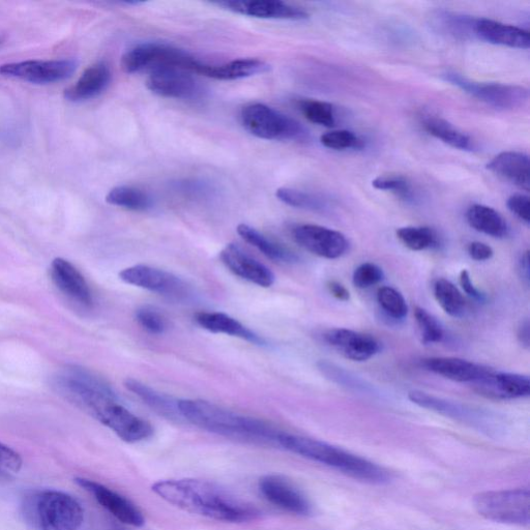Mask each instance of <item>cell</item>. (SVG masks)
<instances>
[{
    "instance_id": "obj_40",
    "label": "cell",
    "mask_w": 530,
    "mask_h": 530,
    "mask_svg": "<svg viewBox=\"0 0 530 530\" xmlns=\"http://www.w3.org/2000/svg\"><path fill=\"white\" fill-rule=\"evenodd\" d=\"M323 146L334 151L361 149L363 140L355 133L347 130H338L323 134L320 138Z\"/></svg>"
},
{
    "instance_id": "obj_27",
    "label": "cell",
    "mask_w": 530,
    "mask_h": 530,
    "mask_svg": "<svg viewBox=\"0 0 530 530\" xmlns=\"http://www.w3.org/2000/svg\"><path fill=\"white\" fill-rule=\"evenodd\" d=\"M270 66L255 58H241L219 66H210L198 63L195 73L216 80H239L258 74L267 73Z\"/></svg>"
},
{
    "instance_id": "obj_34",
    "label": "cell",
    "mask_w": 530,
    "mask_h": 530,
    "mask_svg": "<svg viewBox=\"0 0 530 530\" xmlns=\"http://www.w3.org/2000/svg\"><path fill=\"white\" fill-rule=\"evenodd\" d=\"M397 238L411 251H424L438 246L437 234L429 227H402L397 230Z\"/></svg>"
},
{
    "instance_id": "obj_20",
    "label": "cell",
    "mask_w": 530,
    "mask_h": 530,
    "mask_svg": "<svg viewBox=\"0 0 530 530\" xmlns=\"http://www.w3.org/2000/svg\"><path fill=\"white\" fill-rule=\"evenodd\" d=\"M408 398L420 407L437 412V414L469 424L480 430L490 429L487 417L482 412L471 409L456 402L444 400L421 391H411Z\"/></svg>"
},
{
    "instance_id": "obj_4",
    "label": "cell",
    "mask_w": 530,
    "mask_h": 530,
    "mask_svg": "<svg viewBox=\"0 0 530 530\" xmlns=\"http://www.w3.org/2000/svg\"><path fill=\"white\" fill-rule=\"evenodd\" d=\"M25 515L36 530H79L84 521V510L69 493L44 490L29 496Z\"/></svg>"
},
{
    "instance_id": "obj_32",
    "label": "cell",
    "mask_w": 530,
    "mask_h": 530,
    "mask_svg": "<svg viewBox=\"0 0 530 530\" xmlns=\"http://www.w3.org/2000/svg\"><path fill=\"white\" fill-rule=\"evenodd\" d=\"M106 202L134 212H144L152 208L153 202L149 195L143 191L128 187H115L106 196Z\"/></svg>"
},
{
    "instance_id": "obj_43",
    "label": "cell",
    "mask_w": 530,
    "mask_h": 530,
    "mask_svg": "<svg viewBox=\"0 0 530 530\" xmlns=\"http://www.w3.org/2000/svg\"><path fill=\"white\" fill-rule=\"evenodd\" d=\"M384 277V272L378 265L366 262L361 264L353 273L352 282L357 288L367 289L384 280Z\"/></svg>"
},
{
    "instance_id": "obj_46",
    "label": "cell",
    "mask_w": 530,
    "mask_h": 530,
    "mask_svg": "<svg viewBox=\"0 0 530 530\" xmlns=\"http://www.w3.org/2000/svg\"><path fill=\"white\" fill-rule=\"evenodd\" d=\"M467 251L470 258H473L476 261L490 260L494 254L490 246L481 242L470 243Z\"/></svg>"
},
{
    "instance_id": "obj_38",
    "label": "cell",
    "mask_w": 530,
    "mask_h": 530,
    "mask_svg": "<svg viewBox=\"0 0 530 530\" xmlns=\"http://www.w3.org/2000/svg\"><path fill=\"white\" fill-rule=\"evenodd\" d=\"M377 302L381 309L394 319H403L408 313L406 300L395 288L381 287L377 292Z\"/></svg>"
},
{
    "instance_id": "obj_6",
    "label": "cell",
    "mask_w": 530,
    "mask_h": 530,
    "mask_svg": "<svg viewBox=\"0 0 530 530\" xmlns=\"http://www.w3.org/2000/svg\"><path fill=\"white\" fill-rule=\"evenodd\" d=\"M128 444H137L154 434L153 426L125 407L117 396L102 397L85 409Z\"/></svg>"
},
{
    "instance_id": "obj_9",
    "label": "cell",
    "mask_w": 530,
    "mask_h": 530,
    "mask_svg": "<svg viewBox=\"0 0 530 530\" xmlns=\"http://www.w3.org/2000/svg\"><path fill=\"white\" fill-rule=\"evenodd\" d=\"M444 77L466 94L498 110L523 108L529 99L528 90L522 86L476 82L456 73H447Z\"/></svg>"
},
{
    "instance_id": "obj_47",
    "label": "cell",
    "mask_w": 530,
    "mask_h": 530,
    "mask_svg": "<svg viewBox=\"0 0 530 530\" xmlns=\"http://www.w3.org/2000/svg\"><path fill=\"white\" fill-rule=\"evenodd\" d=\"M459 282L462 289L468 294L470 298H473L477 301H484V294H482L471 281L470 275L466 270H463L460 273Z\"/></svg>"
},
{
    "instance_id": "obj_17",
    "label": "cell",
    "mask_w": 530,
    "mask_h": 530,
    "mask_svg": "<svg viewBox=\"0 0 530 530\" xmlns=\"http://www.w3.org/2000/svg\"><path fill=\"white\" fill-rule=\"evenodd\" d=\"M259 490L274 506L300 516L309 515L311 506L306 496L291 483L279 476H267L260 480Z\"/></svg>"
},
{
    "instance_id": "obj_44",
    "label": "cell",
    "mask_w": 530,
    "mask_h": 530,
    "mask_svg": "<svg viewBox=\"0 0 530 530\" xmlns=\"http://www.w3.org/2000/svg\"><path fill=\"white\" fill-rule=\"evenodd\" d=\"M508 209L522 222L529 225L530 202L529 197L523 194H515L508 199Z\"/></svg>"
},
{
    "instance_id": "obj_7",
    "label": "cell",
    "mask_w": 530,
    "mask_h": 530,
    "mask_svg": "<svg viewBox=\"0 0 530 530\" xmlns=\"http://www.w3.org/2000/svg\"><path fill=\"white\" fill-rule=\"evenodd\" d=\"M477 512L487 520L518 526L530 521V493L528 489L490 491L475 496Z\"/></svg>"
},
{
    "instance_id": "obj_26",
    "label": "cell",
    "mask_w": 530,
    "mask_h": 530,
    "mask_svg": "<svg viewBox=\"0 0 530 530\" xmlns=\"http://www.w3.org/2000/svg\"><path fill=\"white\" fill-rule=\"evenodd\" d=\"M487 169L526 192L530 189L529 158L524 153L499 154L487 164Z\"/></svg>"
},
{
    "instance_id": "obj_23",
    "label": "cell",
    "mask_w": 530,
    "mask_h": 530,
    "mask_svg": "<svg viewBox=\"0 0 530 530\" xmlns=\"http://www.w3.org/2000/svg\"><path fill=\"white\" fill-rule=\"evenodd\" d=\"M423 366L439 376L473 385L492 371L482 365L458 358H430L424 360Z\"/></svg>"
},
{
    "instance_id": "obj_31",
    "label": "cell",
    "mask_w": 530,
    "mask_h": 530,
    "mask_svg": "<svg viewBox=\"0 0 530 530\" xmlns=\"http://www.w3.org/2000/svg\"><path fill=\"white\" fill-rule=\"evenodd\" d=\"M423 126L430 135L454 147V149L465 152L476 150L473 139L440 117L432 115L425 117Z\"/></svg>"
},
{
    "instance_id": "obj_37",
    "label": "cell",
    "mask_w": 530,
    "mask_h": 530,
    "mask_svg": "<svg viewBox=\"0 0 530 530\" xmlns=\"http://www.w3.org/2000/svg\"><path fill=\"white\" fill-rule=\"evenodd\" d=\"M439 27L449 35L456 38L466 39L475 37L474 27L476 19L451 13H443L437 16Z\"/></svg>"
},
{
    "instance_id": "obj_3",
    "label": "cell",
    "mask_w": 530,
    "mask_h": 530,
    "mask_svg": "<svg viewBox=\"0 0 530 530\" xmlns=\"http://www.w3.org/2000/svg\"><path fill=\"white\" fill-rule=\"evenodd\" d=\"M278 445L293 454L329 466L341 474L364 483L384 485L391 480L385 468L316 439L282 432Z\"/></svg>"
},
{
    "instance_id": "obj_12",
    "label": "cell",
    "mask_w": 530,
    "mask_h": 530,
    "mask_svg": "<svg viewBox=\"0 0 530 530\" xmlns=\"http://www.w3.org/2000/svg\"><path fill=\"white\" fill-rule=\"evenodd\" d=\"M292 237L308 252L326 259H338L345 255L349 243L339 231L312 224L293 228Z\"/></svg>"
},
{
    "instance_id": "obj_24",
    "label": "cell",
    "mask_w": 530,
    "mask_h": 530,
    "mask_svg": "<svg viewBox=\"0 0 530 530\" xmlns=\"http://www.w3.org/2000/svg\"><path fill=\"white\" fill-rule=\"evenodd\" d=\"M111 81V71L105 63L87 68L75 84L67 88L66 100L74 103L92 100L100 96Z\"/></svg>"
},
{
    "instance_id": "obj_18",
    "label": "cell",
    "mask_w": 530,
    "mask_h": 530,
    "mask_svg": "<svg viewBox=\"0 0 530 530\" xmlns=\"http://www.w3.org/2000/svg\"><path fill=\"white\" fill-rule=\"evenodd\" d=\"M326 342L353 362H366L380 350L379 342L368 334L347 329H333L325 336Z\"/></svg>"
},
{
    "instance_id": "obj_15",
    "label": "cell",
    "mask_w": 530,
    "mask_h": 530,
    "mask_svg": "<svg viewBox=\"0 0 530 530\" xmlns=\"http://www.w3.org/2000/svg\"><path fill=\"white\" fill-rule=\"evenodd\" d=\"M225 267L235 276L260 287L268 288L275 283L274 273L239 245L229 244L220 253Z\"/></svg>"
},
{
    "instance_id": "obj_49",
    "label": "cell",
    "mask_w": 530,
    "mask_h": 530,
    "mask_svg": "<svg viewBox=\"0 0 530 530\" xmlns=\"http://www.w3.org/2000/svg\"><path fill=\"white\" fill-rule=\"evenodd\" d=\"M517 337L521 345L528 349L530 346V323L528 319L521 323L518 329Z\"/></svg>"
},
{
    "instance_id": "obj_52",
    "label": "cell",
    "mask_w": 530,
    "mask_h": 530,
    "mask_svg": "<svg viewBox=\"0 0 530 530\" xmlns=\"http://www.w3.org/2000/svg\"><path fill=\"white\" fill-rule=\"evenodd\" d=\"M116 530H125V529H122V528H116Z\"/></svg>"
},
{
    "instance_id": "obj_42",
    "label": "cell",
    "mask_w": 530,
    "mask_h": 530,
    "mask_svg": "<svg viewBox=\"0 0 530 530\" xmlns=\"http://www.w3.org/2000/svg\"><path fill=\"white\" fill-rule=\"evenodd\" d=\"M135 317L139 326L153 335H161L167 330L166 318L154 308H140L136 311Z\"/></svg>"
},
{
    "instance_id": "obj_8",
    "label": "cell",
    "mask_w": 530,
    "mask_h": 530,
    "mask_svg": "<svg viewBox=\"0 0 530 530\" xmlns=\"http://www.w3.org/2000/svg\"><path fill=\"white\" fill-rule=\"evenodd\" d=\"M241 119L244 128L260 139L293 140L306 136L305 129L298 122L264 104L246 106Z\"/></svg>"
},
{
    "instance_id": "obj_28",
    "label": "cell",
    "mask_w": 530,
    "mask_h": 530,
    "mask_svg": "<svg viewBox=\"0 0 530 530\" xmlns=\"http://www.w3.org/2000/svg\"><path fill=\"white\" fill-rule=\"evenodd\" d=\"M125 387L142 400L143 403L158 412L160 416L169 420H180L179 418H182L178 407L179 400H174L133 378L126 379Z\"/></svg>"
},
{
    "instance_id": "obj_1",
    "label": "cell",
    "mask_w": 530,
    "mask_h": 530,
    "mask_svg": "<svg viewBox=\"0 0 530 530\" xmlns=\"http://www.w3.org/2000/svg\"><path fill=\"white\" fill-rule=\"evenodd\" d=\"M153 491L168 504L217 521L244 523L260 516L254 506L209 481L164 480L156 483Z\"/></svg>"
},
{
    "instance_id": "obj_48",
    "label": "cell",
    "mask_w": 530,
    "mask_h": 530,
    "mask_svg": "<svg viewBox=\"0 0 530 530\" xmlns=\"http://www.w3.org/2000/svg\"><path fill=\"white\" fill-rule=\"evenodd\" d=\"M328 288L332 293V296L337 300L346 302L350 299L349 291L341 283L337 281H331L328 283Z\"/></svg>"
},
{
    "instance_id": "obj_36",
    "label": "cell",
    "mask_w": 530,
    "mask_h": 530,
    "mask_svg": "<svg viewBox=\"0 0 530 530\" xmlns=\"http://www.w3.org/2000/svg\"><path fill=\"white\" fill-rule=\"evenodd\" d=\"M300 109L306 119L315 125L333 128L337 124L336 110L330 103L305 100L300 102Z\"/></svg>"
},
{
    "instance_id": "obj_41",
    "label": "cell",
    "mask_w": 530,
    "mask_h": 530,
    "mask_svg": "<svg viewBox=\"0 0 530 530\" xmlns=\"http://www.w3.org/2000/svg\"><path fill=\"white\" fill-rule=\"evenodd\" d=\"M372 186L377 190L392 192L406 201L414 198L410 183L400 175L378 176L372 182Z\"/></svg>"
},
{
    "instance_id": "obj_35",
    "label": "cell",
    "mask_w": 530,
    "mask_h": 530,
    "mask_svg": "<svg viewBox=\"0 0 530 530\" xmlns=\"http://www.w3.org/2000/svg\"><path fill=\"white\" fill-rule=\"evenodd\" d=\"M277 198L292 208L320 212L327 209V202L318 196L296 189L280 188L276 192Z\"/></svg>"
},
{
    "instance_id": "obj_45",
    "label": "cell",
    "mask_w": 530,
    "mask_h": 530,
    "mask_svg": "<svg viewBox=\"0 0 530 530\" xmlns=\"http://www.w3.org/2000/svg\"><path fill=\"white\" fill-rule=\"evenodd\" d=\"M23 465L21 456L10 447L0 443V467L18 473Z\"/></svg>"
},
{
    "instance_id": "obj_29",
    "label": "cell",
    "mask_w": 530,
    "mask_h": 530,
    "mask_svg": "<svg viewBox=\"0 0 530 530\" xmlns=\"http://www.w3.org/2000/svg\"><path fill=\"white\" fill-rule=\"evenodd\" d=\"M468 224L475 230L495 239H504L509 234L507 221L490 206L475 204L466 213Z\"/></svg>"
},
{
    "instance_id": "obj_50",
    "label": "cell",
    "mask_w": 530,
    "mask_h": 530,
    "mask_svg": "<svg viewBox=\"0 0 530 530\" xmlns=\"http://www.w3.org/2000/svg\"><path fill=\"white\" fill-rule=\"evenodd\" d=\"M519 270L521 278L524 280L526 285H529L530 281V265H529V251H526L521 257L519 263Z\"/></svg>"
},
{
    "instance_id": "obj_10",
    "label": "cell",
    "mask_w": 530,
    "mask_h": 530,
    "mask_svg": "<svg viewBox=\"0 0 530 530\" xmlns=\"http://www.w3.org/2000/svg\"><path fill=\"white\" fill-rule=\"evenodd\" d=\"M120 279L145 290L156 292L172 300L182 301L190 296V287L181 278L149 265H134L120 273Z\"/></svg>"
},
{
    "instance_id": "obj_2",
    "label": "cell",
    "mask_w": 530,
    "mask_h": 530,
    "mask_svg": "<svg viewBox=\"0 0 530 530\" xmlns=\"http://www.w3.org/2000/svg\"><path fill=\"white\" fill-rule=\"evenodd\" d=\"M178 407L183 419L202 430L248 443L278 446L282 431L263 421L204 400H179Z\"/></svg>"
},
{
    "instance_id": "obj_16",
    "label": "cell",
    "mask_w": 530,
    "mask_h": 530,
    "mask_svg": "<svg viewBox=\"0 0 530 530\" xmlns=\"http://www.w3.org/2000/svg\"><path fill=\"white\" fill-rule=\"evenodd\" d=\"M214 4L230 12L255 18L281 20L308 18L304 10L280 0H225Z\"/></svg>"
},
{
    "instance_id": "obj_11",
    "label": "cell",
    "mask_w": 530,
    "mask_h": 530,
    "mask_svg": "<svg viewBox=\"0 0 530 530\" xmlns=\"http://www.w3.org/2000/svg\"><path fill=\"white\" fill-rule=\"evenodd\" d=\"M78 62L68 60L26 61L0 66V75L32 84H52L70 78Z\"/></svg>"
},
{
    "instance_id": "obj_14",
    "label": "cell",
    "mask_w": 530,
    "mask_h": 530,
    "mask_svg": "<svg viewBox=\"0 0 530 530\" xmlns=\"http://www.w3.org/2000/svg\"><path fill=\"white\" fill-rule=\"evenodd\" d=\"M76 484L90 493L97 503L120 522L141 527L145 519L140 510L125 496L90 479L77 478Z\"/></svg>"
},
{
    "instance_id": "obj_39",
    "label": "cell",
    "mask_w": 530,
    "mask_h": 530,
    "mask_svg": "<svg viewBox=\"0 0 530 530\" xmlns=\"http://www.w3.org/2000/svg\"><path fill=\"white\" fill-rule=\"evenodd\" d=\"M415 317L421 331L422 340L425 344L443 342L445 331L435 317L420 307L416 308Z\"/></svg>"
},
{
    "instance_id": "obj_30",
    "label": "cell",
    "mask_w": 530,
    "mask_h": 530,
    "mask_svg": "<svg viewBox=\"0 0 530 530\" xmlns=\"http://www.w3.org/2000/svg\"><path fill=\"white\" fill-rule=\"evenodd\" d=\"M238 233L245 242L255 247L264 256L276 262L296 263L299 261L298 255L281 244L265 237L264 234L247 224L239 225Z\"/></svg>"
},
{
    "instance_id": "obj_5",
    "label": "cell",
    "mask_w": 530,
    "mask_h": 530,
    "mask_svg": "<svg viewBox=\"0 0 530 530\" xmlns=\"http://www.w3.org/2000/svg\"><path fill=\"white\" fill-rule=\"evenodd\" d=\"M198 61L188 52L170 45L146 43L127 51L122 58V68L128 74L162 69H181L195 73Z\"/></svg>"
},
{
    "instance_id": "obj_21",
    "label": "cell",
    "mask_w": 530,
    "mask_h": 530,
    "mask_svg": "<svg viewBox=\"0 0 530 530\" xmlns=\"http://www.w3.org/2000/svg\"><path fill=\"white\" fill-rule=\"evenodd\" d=\"M50 276L55 286L69 299L82 306L93 304L90 286L70 261L61 257L55 258L50 265Z\"/></svg>"
},
{
    "instance_id": "obj_13",
    "label": "cell",
    "mask_w": 530,
    "mask_h": 530,
    "mask_svg": "<svg viewBox=\"0 0 530 530\" xmlns=\"http://www.w3.org/2000/svg\"><path fill=\"white\" fill-rule=\"evenodd\" d=\"M149 90L163 98L194 100L202 94L200 84L190 72L169 68L157 70L147 78Z\"/></svg>"
},
{
    "instance_id": "obj_19",
    "label": "cell",
    "mask_w": 530,
    "mask_h": 530,
    "mask_svg": "<svg viewBox=\"0 0 530 530\" xmlns=\"http://www.w3.org/2000/svg\"><path fill=\"white\" fill-rule=\"evenodd\" d=\"M475 390L490 399H521L530 395V380L527 376L520 374L491 371L476 382Z\"/></svg>"
},
{
    "instance_id": "obj_51",
    "label": "cell",
    "mask_w": 530,
    "mask_h": 530,
    "mask_svg": "<svg viewBox=\"0 0 530 530\" xmlns=\"http://www.w3.org/2000/svg\"><path fill=\"white\" fill-rule=\"evenodd\" d=\"M12 479L11 475H9L8 470L0 467V485L7 484Z\"/></svg>"
},
{
    "instance_id": "obj_22",
    "label": "cell",
    "mask_w": 530,
    "mask_h": 530,
    "mask_svg": "<svg viewBox=\"0 0 530 530\" xmlns=\"http://www.w3.org/2000/svg\"><path fill=\"white\" fill-rule=\"evenodd\" d=\"M474 34L476 38L494 45L517 49H528L530 46V38L527 31L491 19H476Z\"/></svg>"
},
{
    "instance_id": "obj_25",
    "label": "cell",
    "mask_w": 530,
    "mask_h": 530,
    "mask_svg": "<svg viewBox=\"0 0 530 530\" xmlns=\"http://www.w3.org/2000/svg\"><path fill=\"white\" fill-rule=\"evenodd\" d=\"M197 325L214 334L240 338L250 343L264 345V340L239 320L221 312H199L195 315Z\"/></svg>"
},
{
    "instance_id": "obj_33",
    "label": "cell",
    "mask_w": 530,
    "mask_h": 530,
    "mask_svg": "<svg viewBox=\"0 0 530 530\" xmlns=\"http://www.w3.org/2000/svg\"><path fill=\"white\" fill-rule=\"evenodd\" d=\"M434 297L438 305L452 317H462L466 303L462 293L449 280L438 279L433 287Z\"/></svg>"
}]
</instances>
